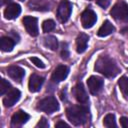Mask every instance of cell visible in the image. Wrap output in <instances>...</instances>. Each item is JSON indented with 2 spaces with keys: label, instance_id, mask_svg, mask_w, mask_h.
<instances>
[{
  "label": "cell",
  "instance_id": "6da1fadb",
  "mask_svg": "<svg viewBox=\"0 0 128 128\" xmlns=\"http://www.w3.org/2000/svg\"><path fill=\"white\" fill-rule=\"evenodd\" d=\"M94 68L97 72L108 78H113L120 72V68L118 67L116 62L106 55H101L96 60Z\"/></svg>",
  "mask_w": 128,
  "mask_h": 128
},
{
  "label": "cell",
  "instance_id": "7a4b0ae2",
  "mask_svg": "<svg viewBox=\"0 0 128 128\" xmlns=\"http://www.w3.org/2000/svg\"><path fill=\"white\" fill-rule=\"evenodd\" d=\"M89 110L84 105H72L66 109L68 120L75 126L83 125L88 120Z\"/></svg>",
  "mask_w": 128,
  "mask_h": 128
},
{
  "label": "cell",
  "instance_id": "3957f363",
  "mask_svg": "<svg viewBox=\"0 0 128 128\" xmlns=\"http://www.w3.org/2000/svg\"><path fill=\"white\" fill-rule=\"evenodd\" d=\"M37 108L41 111H44V112L50 114V113H53L59 109V104H58V101L55 97L49 96V97H46V98L40 100L38 102Z\"/></svg>",
  "mask_w": 128,
  "mask_h": 128
},
{
  "label": "cell",
  "instance_id": "277c9868",
  "mask_svg": "<svg viewBox=\"0 0 128 128\" xmlns=\"http://www.w3.org/2000/svg\"><path fill=\"white\" fill-rule=\"evenodd\" d=\"M110 14L116 20L127 21L128 20V4L125 3V2L116 3L112 7V9L110 11Z\"/></svg>",
  "mask_w": 128,
  "mask_h": 128
},
{
  "label": "cell",
  "instance_id": "5b68a950",
  "mask_svg": "<svg viewBox=\"0 0 128 128\" xmlns=\"http://www.w3.org/2000/svg\"><path fill=\"white\" fill-rule=\"evenodd\" d=\"M72 12V4L68 1V0H61L57 9V17L58 19L64 23L66 22Z\"/></svg>",
  "mask_w": 128,
  "mask_h": 128
},
{
  "label": "cell",
  "instance_id": "8992f818",
  "mask_svg": "<svg viewBox=\"0 0 128 128\" xmlns=\"http://www.w3.org/2000/svg\"><path fill=\"white\" fill-rule=\"evenodd\" d=\"M97 21V15L96 13L91 10V9H86L83 11V13L81 14V23L82 26L85 29H89L91 28Z\"/></svg>",
  "mask_w": 128,
  "mask_h": 128
},
{
  "label": "cell",
  "instance_id": "52a82bcc",
  "mask_svg": "<svg viewBox=\"0 0 128 128\" xmlns=\"http://www.w3.org/2000/svg\"><path fill=\"white\" fill-rule=\"evenodd\" d=\"M103 84H104L103 79L98 77V76H90L88 78V80H87L88 89H89L90 93L93 94V95L98 94L102 90Z\"/></svg>",
  "mask_w": 128,
  "mask_h": 128
},
{
  "label": "cell",
  "instance_id": "ba28073f",
  "mask_svg": "<svg viewBox=\"0 0 128 128\" xmlns=\"http://www.w3.org/2000/svg\"><path fill=\"white\" fill-rule=\"evenodd\" d=\"M23 25L29 35L35 37L38 35V24L37 18L32 16H25L23 18Z\"/></svg>",
  "mask_w": 128,
  "mask_h": 128
},
{
  "label": "cell",
  "instance_id": "9c48e42d",
  "mask_svg": "<svg viewBox=\"0 0 128 128\" xmlns=\"http://www.w3.org/2000/svg\"><path fill=\"white\" fill-rule=\"evenodd\" d=\"M72 94L74 95L75 99L81 103V104H86L88 102V94L83 86L82 83H77L73 89H72Z\"/></svg>",
  "mask_w": 128,
  "mask_h": 128
},
{
  "label": "cell",
  "instance_id": "30bf717a",
  "mask_svg": "<svg viewBox=\"0 0 128 128\" xmlns=\"http://www.w3.org/2000/svg\"><path fill=\"white\" fill-rule=\"evenodd\" d=\"M21 93L16 88H11L3 98V104L5 107H11L13 106L19 99H20Z\"/></svg>",
  "mask_w": 128,
  "mask_h": 128
},
{
  "label": "cell",
  "instance_id": "8fae6325",
  "mask_svg": "<svg viewBox=\"0 0 128 128\" xmlns=\"http://www.w3.org/2000/svg\"><path fill=\"white\" fill-rule=\"evenodd\" d=\"M21 13V7L17 3H10L4 10V16L8 20L16 19Z\"/></svg>",
  "mask_w": 128,
  "mask_h": 128
},
{
  "label": "cell",
  "instance_id": "7c38bea8",
  "mask_svg": "<svg viewBox=\"0 0 128 128\" xmlns=\"http://www.w3.org/2000/svg\"><path fill=\"white\" fill-rule=\"evenodd\" d=\"M44 83V78L37 74H32L29 78L28 89L30 92H38Z\"/></svg>",
  "mask_w": 128,
  "mask_h": 128
},
{
  "label": "cell",
  "instance_id": "4fadbf2b",
  "mask_svg": "<svg viewBox=\"0 0 128 128\" xmlns=\"http://www.w3.org/2000/svg\"><path fill=\"white\" fill-rule=\"evenodd\" d=\"M68 73H69V68L65 65H58L53 73H52V80L54 82H61L63 81L67 76H68Z\"/></svg>",
  "mask_w": 128,
  "mask_h": 128
},
{
  "label": "cell",
  "instance_id": "5bb4252c",
  "mask_svg": "<svg viewBox=\"0 0 128 128\" xmlns=\"http://www.w3.org/2000/svg\"><path fill=\"white\" fill-rule=\"evenodd\" d=\"M7 74L13 80L20 82L24 78V76H25V71H24L23 68H21L19 66L13 65V66H9L7 68Z\"/></svg>",
  "mask_w": 128,
  "mask_h": 128
},
{
  "label": "cell",
  "instance_id": "9a60e30c",
  "mask_svg": "<svg viewBox=\"0 0 128 128\" xmlns=\"http://www.w3.org/2000/svg\"><path fill=\"white\" fill-rule=\"evenodd\" d=\"M29 118H30L29 114H27L26 112H24L22 110H19L16 113L13 114V116L11 118V125L12 126H16V127L17 126H21L24 123H26L29 120Z\"/></svg>",
  "mask_w": 128,
  "mask_h": 128
},
{
  "label": "cell",
  "instance_id": "2e32d148",
  "mask_svg": "<svg viewBox=\"0 0 128 128\" xmlns=\"http://www.w3.org/2000/svg\"><path fill=\"white\" fill-rule=\"evenodd\" d=\"M28 6L32 10L47 11L49 10V1L48 0H31L29 1Z\"/></svg>",
  "mask_w": 128,
  "mask_h": 128
},
{
  "label": "cell",
  "instance_id": "e0dca14e",
  "mask_svg": "<svg viewBox=\"0 0 128 128\" xmlns=\"http://www.w3.org/2000/svg\"><path fill=\"white\" fill-rule=\"evenodd\" d=\"M88 40L89 37L87 34L85 33H80L76 39V50L78 53H83L86 48H87V44H88Z\"/></svg>",
  "mask_w": 128,
  "mask_h": 128
},
{
  "label": "cell",
  "instance_id": "ac0fdd59",
  "mask_svg": "<svg viewBox=\"0 0 128 128\" xmlns=\"http://www.w3.org/2000/svg\"><path fill=\"white\" fill-rule=\"evenodd\" d=\"M114 30H115V28H114V26L111 24V22L108 21V20H106V21L103 22V24H102L101 27L99 28L97 34H98L99 37H106V36L110 35L111 33H113Z\"/></svg>",
  "mask_w": 128,
  "mask_h": 128
},
{
  "label": "cell",
  "instance_id": "d6986e66",
  "mask_svg": "<svg viewBox=\"0 0 128 128\" xmlns=\"http://www.w3.org/2000/svg\"><path fill=\"white\" fill-rule=\"evenodd\" d=\"M14 45H15V41L11 37H2L0 39V48L4 52L12 51L14 48Z\"/></svg>",
  "mask_w": 128,
  "mask_h": 128
},
{
  "label": "cell",
  "instance_id": "ffe728a7",
  "mask_svg": "<svg viewBox=\"0 0 128 128\" xmlns=\"http://www.w3.org/2000/svg\"><path fill=\"white\" fill-rule=\"evenodd\" d=\"M43 44L46 48H48L52 51H55V50L58 49V40H57L56 37H54L52 35H48V36L44 37Z\"/></svg>",
  "mask_w": 128,
  "mask_h": 128
},
{
  "label": "cell",
  "instance_id": "44dd1931",
  "mask_svg": "<svg viewBox=\"0 0 128 128\" xmlns=\"http://www.w3.org/2000/svg\"><path fill=\"white\" fill-rule=\"evenodd\" d=\"M118 85H119V88H120L123 96L125 98H127L128 97V77L122 76L118 81Z\"/></svg>",
  "mask_w": 128,
  "mask_h": 128
},
{
  "label": "cell",
  "instance_id": "7402d4cb",
  "mask_svg": "<svg viewBox=\"0 0 128 128\" xmlns=\"http://www.w3.org/2000/svg\"><path fill=\"white\" fill-rule=\"evenodd\" d=\"M103 124H104L105 127H108V128L117 127L114 114H107V115L104 117V119H103Z\"/></svg>",
  "mask_w": 128,
  "mask_h": 128
},
{
  "label": "cell",
  "instance_id": "603a6c76",
  "mask_svg": "<svg viewBox=\"0 0 128 128\" xmlns=\"http://www.w3.org/2000/svg\"><path fill=\"white\" fill-rule=\"evenodd\" d=\"M54 28H55V22L51 19L45 20L42 24V29H43V32H45V33H48L50 31H52Z\"/></svg>",
  "mask_w": 128,
  "mask_h": 128
},
{
  "label": "cell",
  "instance_id": "cb8c5ba5",
  "mask_svg": "<svg viewBox=\"0 0 128 128\" xmlns=\"http://www.w3.org/2000/svg\"><path fill=\"white\" fill-rule=\"evenodd\" d=\"M11 88H12L11 84L7 80H5V79L1 80V84H0V94L1 95H5Z\"/></svg>",
  "mask_w": 128,
  "mask_h": 128
},
{
  "label": "cell",
  "instance_id": "d4e9b609",
  "mask_svg": "<svg viewBox=\"0 0 128 128\" xmlns=\"http://www.w3.org/2000/svg\"><path fill=\"white\" fill-rule=\"evenodd\" d=\"M30 61H31L36 67H38V68H41V69L45 68V64H44L39 58H37V57H31V58H30Z\"/></svg>",
  "mask_w": 128,
  "mask_h": 128
},
{
  "label": "cell",
  "instance_id": "484cf974",
  "mask_svg": "<svg viewBox=\"0 0 128 128\" xmlns=\"http://www.w3.org/2000/svg\"><path fill=\"white\" fill-rule=\"evenodd\" d=\"M36 127H37V128H48V127H49V123H48V121H47L44 117H42L41 120L37 123Z\"/></svg>",
  "mask_w": 128,
  "mask_h": 128
},
{
  "label": "cell",
  "instance_id": "4316f807",
  "mask_svg": "<svg viewBox=\"0 0 128 128\" xmlns=\"http://www.w3.org/2000/svg\"><path fill=\"white\" fill-rule=\"evenodd\" d=\"M97 4L102 8H106L110 4V0H97Z\"/></svg>",
  "mask_w": 128,
  "mask_h": 128
},
{
  "label": "cell",
  "instance_id": "83f0119b",
  "mask_svg": "<svg viewBox=\"0 0 128 128\" xmlns=\"http://www.w3.org/2000/svg\"><path fill=\"white\" fill-rule=\"evenodd\" d=\"M120 124L123 128H128V117H121Z\"/></svg>",
  "mask_w": 128,
  "mask_h": 128
},
{
  "label": "cell",
  "instance_id": "f1b7e54d",
  "mask_svg": "<svg viewBox=\"0 0 128 128\" xmlns=\"http://www.w3.org/2000/svg\"><path fill=\"white\" fill-rule=\"evenodd\" d=\"M55 127H56V128H64V127H65V128H68L69 125H68L67 123H65L64 121H61V120H60V121H58V122L55 124Z\"/></svg>",
  "mask_w": 128,
  "mask_h": 128
},
{
  "label": "cell",
  "instance_id": "f546056e",
  "mask_svg": "<svg viewBox=\"0 0 128 128\" xmlns=\"http://www.w3.org/2000/svg\"><path fill=\"white\" fill-rule=\"evenodd\" d=\"M61 56H62V58H65V59L68 58V56H69V52H68L67 48H64V49L62 50V52H61Z\"/></svg>",
  "mask_w": 128,
  "mask_h": 128
},
{
  "label": "cell",
  "instance_id": "4dcf8cb0",
  "mask_svg": "<svg viewBox=\"0 0 128 128\" xmlns=\"http://www.w3.org/2000/svg\"><path fill=\"white\" fill-rule=\"evenodd\" d=\"M9 2H10V0H1V5H4V4L9 3Z\"/></svg>",
  "mask_w": 128,
  "mask_h": 128
},
{
  "label": "cell",
  "instance_id": "1f68e13d",
  "mask_svg": "<svg viewBox=\"0 0 128 128\" xmlns=\"http://www.w3.org/2000/svg\"><path fill=\"white\" fill-rule=\"evenodd\" d=\"M20 1H24V0H20Z\"/></svg>",
  "mask_w": 128,
  "mask_h": 128
}]
</instances>
